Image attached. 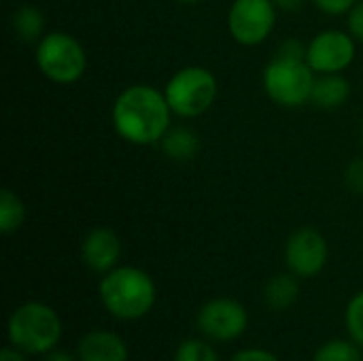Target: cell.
<instances>
[{
    "mask_svg": "<svg viewBox=\"0 0 363 361\" xmlns=\"http://www.w3.org/2000/svg\"><path fill=\"white\" fill-rule=\"evenodd\" d=\"M170 106L164 89L147 83L128 85L113 102L111 121L115 132L130 145H157L170 130Z\"/></svg>",
    "mask_w": 363,
    "mask_h": 361,
    "instance_id": "cell-1",
    "label": "cell"
},
{
    "mask_svg": "<svg viewBox=\"0 0 363 361\" xmlns=\"http://www.w3.org/2000/svg\"><path fill=\"white\" fill-rule=\"evenodd\" d=\"M98 291L104 309L121 321L143 319L157 298L153 279L134 266H117L102 274Z\"/></svg>",
    "mask_w": 363,
    "mask_h": 361,
    "instance_id": "cell-2",
    "label": "cell"
},
{
    "mask_svg": "<svg viewBox=\"0 0 363 361\" xmlns=\"http://www.w3.org/2000/svg\"><path fill=\"white\" fill-rule=\"evenodd\" d=\"M6 332L11 347L26 355H47L62 338V321L51 306L28 302L9 317Z\"/></svg>",
    "mask_w": 363,
    "mask_h": 361,
    "instance_id": "cell-3",
    "label": "cell"
},
{
    "mask_svg": "<svg viewBox=\"0 0 363 361\" xmlns=\"http://www.w3.org/2000/svg\"><path fill=\"white\" fill-rule=\"evenodd\" d=\"M317 72L308 66L306 57L274 55L262 74L264 91L272 102L285 109H298L311 102Z\"/></svg>",
    "mask_w": 363,
    "mask_h": 361,
    "instance_id": "cell-4",
    "label": "cell"
},
{
    "mask_svg": "<svg viewBox=\"0 0 363 361\" xmlns=\"http://www.w3.org/2000/svg\"><path fill=\"white\" fill-rule=\"evenodd\" d=\"M217 94V77L204 66H185L177 70L164 87L172 115L183 119L204 115L215 104Z\"/></svg>",
    "mask_w": 363,
    "mask_h": 361,
    "instance_id": "cell-5",
    "label": "cell"
},
{
    "mask_svg": "<svg viewBox=\"0 0 363 361\" xmlns=\"http://www.w3.org/2000/svg\"><path fill=\"white\" fill-rule=\"evenodd\" d=\"M38 70L57 85L77 83L87 70L85 47L68 32H47L36 43Z\"/></svg>",
    "mask_w": 363,
    "mask_h": 361,
    "instance_id": "cell-6",
    "label": "cell"
},
{
    "mask_svg": "<svg viewBox=\"0 0 363 361\" xmlns=\"http://www.w3.org/2000/svg\"><path fill=\"white\" fill-rule=\"evenodd\" d=\"M277 26V4L272 0H234L228 11L230 36L242 47H257Z\"/></svg>",
    "mask_w": 363,
    "mask_h": 361,
    "instance_id": "cell-7",
    "label": "cell"
},
{
    "mask_svg": "<svg viewBox=\"0 0 363 361\" xmlns=\"http://www.w3.org/2000/svg\"><path fill=\"white\" fill-rule=\"evenodd\" d=\"M353 34L347 30H321L306 45V62L317 74H332L347 70L357 55Z\"/></svg>",
    "mask_w": 363,
    "mask_h": 361,
    "instance_id": "cell-8",
    "label": "cell"
},
{
    "mask_svg": "<svg viewBox=\"0 0 363 361\" xmlns=\"http://www.w3.org/2000/svg\"><path fill=\"white\" fill-rule=\"evenodd\" d=\"M196 323L206 338L230 343L245 334L249 326V315L240 302L232 298H215L198 311Z\"/></svg>",
    "mask_w": 363,
    "mask_h": 361,
    "instance_id": "cell-9",
    "label": "cell"
},
{
    "mask_svg": "<svg viewBox=\"0 0 363 361\" xmlns=\"http://www.w3.org/2000/svg\"><path fill=\"white\" fill-rule=\"evenodd\" d=\"M330 257L328 240L315 228H300L296 230L285 245V264L289 272L296 277H317Z\"/></svg>",
    "mask_w": 363,
    "mask_h": 361,
    "instance_id": "cell-10",
    "label": "cell"
},
{
    "mask_svg": "<svg viewBox=\"0 0 363 361\" xmlns=\"http://www.w3.org/2000/svg\"><path fill=\"white\" fill-rule=\"evenodd\" d=\"M121 257V240L111 228H94L81 243L83 264L98 274H106L117 268Z\"/></svg>",
    "mask_w": 363,
    "mask_h": 361,
    "instance_id": "cell-11",
    "label": "cell"
},
{
    "mask_svg": "<svg viewBox=\"0 0 363 361\" xmlns=\"http://www.w3.org/2000/svg\"><path fill=\"white\" fill-rule=\"evenodd\" d=\"M79 361H128L125 343L108 330H94L79 340Z\"/></svg>",
    "mask_w": 363,
    "mask_h": 361,
    "instance_id": "cell-12",
    "label": "cell"
},
{
    "mask_svg": "<svg viewBox=\"0 0 363 361\" xmlns=\"http://www.w3.org/2000/svg\"><path fill=\"white\" fill-rule=\"evenodd\" d=\"M349 96H351V83L342 77V72L317 74L311 102L319 109L332 111L347 104Z\"/></svg>",
    "mask_w": 363,
    "mask_h": 361,
    "instance_id": "cell-13",
    "label": "cell"
},
{
    "mask_svg": "<svg viewBox=\"0 0 363 361\" xmlns=\"http://www.w3.org/2000/svg\"><path fill=\"white\" fill-rule=\"evenodd\" d=\"M162 151L174 162H191L200 151V138L191 128H170L160 140Z\"/></svg>",
    "mask_w": 363,
    "mask_h": 361,
    "instance_id": "cell-14",
    "label": "cell"
},
{
    "mask_svg": "<svg viewBox=\"0 0 363 361\" xmlns=\"http://www.w3.org/2000/svg\"><path fill=\"white\" fill-rule=\"evenodd\" d=\"M298 298H300V283L294 272L277 274L264 287V300L274 311H285V309L294 306L298 302Z\"/></svg>",
    "mask_w": 363,
    "mask_h": 361,
    "instance_id": "cell-15",
    "label": "cell"
},
{
    "mask_svg": "<svg viewBox=\"0 0 363 361\" xmlns=\"http://www.w3.org/2000/svg\"><path fill=\"white\" fill-rule=\"evenodd\" d=\"M11 26H13V32L17 34V38L23 43H38L47 34L45 32V15L40 9H36L32 4L19 6L11 15Z\"/></svg>",
    "mask_w": 363,
    "mask_h": 361,
    "instance_id": "cell-16",
    "label": "cell"
},
{
    "mask_svg": "<svg viewBox=\"0 0 363 361\" xmlns=\"http://www.w3.org/2000/svg\"><path fill=\"white\" fill-rule=\"evenodd\" d=\"M26 221V206L23 200L13 189H2L0 194V232L15 234Z\"/></svg>",
    "mask_w": 363,
    "mask_h": 361,
    "instance_id": "cell-17",
    "label": "cell"
},
{
    "mask_svg": "<svg viewBox=\"0 0 363 361\" xmlns=\"http://www.w3.org/2000/svg\"><path fill=\"white\" fill-rule=\"evenodd\" d=\"M313 361H362V351L355 340H328L315 353Z\"/></svg>",
    "mask_w": 363,
    "mask_h": 361,
    "instance_id": "cell-18",
    "label": "cell"
},
{
    "mask_svg": "<svg viewBox=\"0 0 363 361\" xmlns=\"http://www.w3.org/2000/svg\"><path fill=\"white\" fill-rule=\"evenodd\" d=\"M174 361H219V355L208 343L191 338L179 345Z\"/></svg>",
    "mask_w": 363,
    "mask_h": 361,
    "instance_id": "cell-19",
    "label": "cell"
},
{
    "mask_svg": "<svg viewBox=\"0 0 363 361\" xmlns=\"http://www.w3.org/2000/svg\"><path fill=\"white\" fill-rule=\"evenodd\" d=\"M347 330L351 340L363 347V291L355 294L347 306Z\"/></svg>",
    "mask_w": 363,
    "mask_h": 361,
    "instance_id": "cell-20",
    "label": "cell"
},
{
    "mask_svg": "<svg viewBox=\"0 0 363 361\" xmlns=\"http://www.w3.org/2000/svg\"><path fill=\"white\" fill-rule=\"evenodd\" d=\"M313 4L325 15H345L357 4V0H313Z\"/></svg>",
    "mask_w": 363,
    "mask_h": 361,
    "instance_id": "cell-21",
    "label": "cell"
},
{
    "mask_svg": "<svg viewBox=\"0 0 363 361\" xmlns=\"http://www.w3.org/2000/svg\"><path fill=\"white\" fill-rule=\"evenodd\" d=\"M345 181L353 194H363V160L351 162V166L345 172Z\"/></svg>",
    "mask_w": 363,
    "mask_h": 361,
    "instance_id": "cell-22",
    "label": "cell"
},
{
    "mask_svg": "<svg viewBox=\"0 0 363 361\" xmlns=\"http://www.w3.org/2000/svg\"><path fill=\"white\" fill-rule=\"evenodd\" d=\"M347 26H349V32L353 34V38L357 43H363V0H357V4L349 11Z\"/></svg>",
    "mask_w": 363,
    "mask_h": 361,
    "instance_id": "cell-23",
    "label": "cell"
},
{
    "mask_svg": "<svg viewBox=\"0 0 363 361\" xmlns=\"http://www.w3.org/2000/svg\"><path fill=\"white\" fill-rule=\"evenodd\" d=\"M274 55H283V57H306V45H302L298 38H287L279 45Z\"/></svg>",
    "mask_w": 363,
    "mask_h": 361,
    "instance_id": "cell-24",
    "label": "cell"
},
{
    "mask_svg": "<svg viewBox=\"0 0 363 361\" xmlns=\"http://www.w3.org/2000/svg\"><path fill=\"white\" fill-rule=\"evenodd\" d=\"M230 361H281L277 355H272L270 351L264 349H245L238 351Z\"/></svg>",
    "mask_w": 363,
    "mask_h": 361,
    "instance_id": "cell-25",
    "label": "cell"
},
{
    "mask_svg": "<svg viewBox=\"0 0 363 361\" xmlns=\"http://www.w3.org/2000/svg\"><path fill=\"white\" fill-rule=\"evenodd\" d=\"M23 355H26V353L19 351V349H15V347H4V349L0 351V361H26Z\"/></svg>",
    "mask_w": 363,
    "mask_h": 361,
    "instance_id": "cell-26",
    "label": "cell"
},
{
    "mask_svg": "<svg viewBox=\"0 0 363 361\" xmlns=\"http://www.w3.org/2000/svg\"><path fill=\"white\" fill-rule=\"evenodd\" d=\"M272 2H274L277 9H281V11H298V9L304 6L306 0H272Z\"/></svg>",
    "mask_w": 363,
    "mask_h": 361,
    "instance_id": "cell-27",
    "label": "cell"
},
{
    "mask_svg": "<svg viewBox=\"0 0 363 361\" xmlns=\"http://www.w3.org/2000/svg\"><path fill=\"white\" fill-rule=\"evenodd\" d=\"M45 361H74L72 355H68L66 351H57V349H53V351H49L47 355H45Z\"/></svg>",
    "mask_w": 363,
    "mask_h": 361,
    "instance_id": "cell-28",
    "label": "cell"
},
{
    "mask_svg": "<svg viewBox=\"0 0 363 361\" xmlns=\"http://www.w3.org/2000/svg\"><path fill=\"white\" fill-rule=\"evenodd\" d=\"M177 2H183V4H198V2H204V0H177Z\"/></svg>",
    "mask_w": 363,
    "mask_h": 361,
    "instance_id": "cell-29",
    "label": "cell"
},
{
    "mask_svg": "<svg viewBox=\"0 0 363 361\" xmlns=\"http://www.w3.org/2000/svg\"><path fill=\"white\" fill-rule=\"evenodd\" d=\"M362 140H363V121H362Z\"/></svg>",
    "mask_w": 363,
    "mask_h": 361,
    "instance_id": "cell-30",
    "label": "cell"
}]
</instances>
